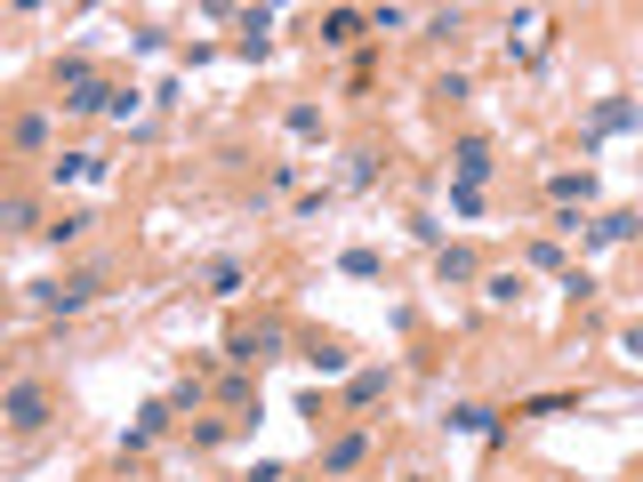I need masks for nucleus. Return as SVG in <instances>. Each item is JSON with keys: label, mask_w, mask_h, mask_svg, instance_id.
Wrapping results in <instances>:
<instances>
[{"label": "nucleus", "mask_w": 643, "mask_h": 482, "mask_svg": "<svg viewBox=\"0 0 643 482\" xmlns=\"http://www.w3.org/2000/svg\"><path fill=\"white\" fill-rule=\"evenodd\" d=\"M282 346H289L282 322H242L234 338H225V362L234 370H265V362H282Z\"/></svg>", "instance_id": "f257e3e1"}, {"label": "nucleus", "mask_w": 643, "mask_h": 482, "mask_svg": "<svg viewBox=\"0 0 643 482\" xmlns=\"http://www.w3.org/2000/svg\"><path fill=\"white\" fill-rule=\"evenodd\" d=\"M0 418H9L16 434H40V427L57 418V394L40 386V379H16V386H9V403H0Z\"/></svg>", "instance_id": "f03ea898"}, {"label": "nucleus", "mask_w": 643, "mask_h": 482, "mask_svg": "<svg viewBox=\"0 0 643 482\" xmlns=\"http://www.w3.org/2000/svg\"><path fill=\"white\" fill-rule=\"evenodd\" d=\"M170 427H177V403H170V394H161V403H145V410H137V427L121 434V458L153 450V443H161V434H170Z\"/></svg>", "instance_id": "7ed1b4c3"}, {"label": "nucleus", "mask_w": 643, "mask_h": 482, "mask_svg": "<svg viewBox=\"0 0 643 482\" xmlns=\"http://www.w3.org/2000/svg\"><path fill=\"white\" fill-rule=\"evenodd\" d=\"M97 298H106V274H65V282L40 289V306H49V313H81V306H97Z\"/></svg>", "instance_id": "20e7f679"}, {"label": "nucleus", "mask_w": 643, "mask_h": 482, "mask_svg": "<svg viewBox=\"0 0 643 482\" xmlns=\"http://www.w3.org/2000/svg\"><path fill=\"white\" fill-rule=\"evenodd\" d=\"M386 394H394V362H370V370H355V379H346V410H379L386 403Z\"/></svg>", "instance_id": "39448f33"}, {"label": "nucleus", "mask_w": 643, "mask_h": 482, "mask_svg": "<svg viewBox=\"0 0 643 482\" xmlns=\"http://www.w3.org/2000/svg\"><path fill=\"white\" fill-rule=\"evenodd\" d=\"M362 458H370V427H346V434H338V443H330V450H322V482H338V474H355V467H362Z\"/></svg>", "instance_id": "423d86ee"}, {"label": "nucleus", "mask_w": 643, "mask_h": 482, "mask_svg": "<svg viewBox=\"0 0 643 482\" xmlns=\"http://www.w3.org/2000/svg\"><path fill=\"white\" fill-rule=\"evenodd\" d=\"M450 170H459V185L474 194V185L499 170V161H491V145H483V137H459V145H450Z\"/></svg>", "instance_id": "0eeeda50"}, {"label": "nucleus", "mask_w": 643, "mask_h": 482, "mask_svg": "<svg viewBox=\"0 0 643 482\" xmlns=\"http://www.w3.org/2000/svg\"><path fill=\"white\" fill-rule=\"evenodd\" d=\"M434 282H443V289H467V282H483V265H474V249H434Z\"/></svg>", "instance_id": "6e6552de"}, {"label": "nucleus", "mask_w": 643, "mask_h": 482, "mask_svg": "<svg viewBox=\"0 0 643 482\" xmlns=\"http://www.w3.org/2000/svg\"><path fill=\"white\" fill-rule=\"evenodd\" d=\"M450 427H459V434H483V443H499V427H507V418L491 410V403H459V410H450Z\"/></svg>", "instance_id": "1a4fd4ad"}, {"label": "nucleus", "mask_w": 643, "mask_h": 482, "mask_svg": "<svg viewBox=\"0 0 643 482\" xmlns=\"http://www.w3.org/2000/svg\"><path fill=\"white\" fill-rule=\"evenodd\" d=\"M306 362H314L322 379H338V370L355 362V354H346V338H322V330H314V338H306Z\"/></svg>", "instance_id": "9d476101"}, {"label": "nucleus", "mask_w": 643, "mask_h": 482, "mask_svg": "<svg viewBox=\"0 0 643 482\" xmlns=\"http://www.w3.org/2000/svg\"><path fill=\"white\" fill-rule=\"evenodd\" d=\"M362 25H370L362 9H330V16H322V49H346V40H362Z\"/></svg>", "instance_id": "9b49d317"}, {"label": "nucleus", "mask_w": 643, "mask_h": 482, "mask_svg": "<svg viewBox=\"0 0 643 482\" xmlns=\"http://www.w3.org/2000/svg\"><path fill=\"white\" fill-rule=\"evenodd\" d=\"M242 282H250V265H242V258H218L210 274H201V289H210V298H242Z\"/></svg>", "instance_id": "f8f14e48"}, {"label": "nucleus", "mask_w": 643, "mask_h": 482, "mask_svg": "<svg viewBox=\"0 0 643 482\" xmlns=\"http://www.w3.org/2000/svg\"><path fill=\"white\" fill-rule=\"evenodd\" d=\"M547 194H555V201H579V209H588V201H595V170H555V177H547Z\"/></svg>", "instance_id": "ddd939ff"}, {"label": "nucleus", "mask_w": 643, "mask_h": 482, "mask_svg": "<svg viewBox=\"0 0 643 482\" xmlns=\"http://www.w3.org/2000/svg\"><path fill=\"white\" fill-rule=\"evenodd\" d=\"M73 177H97V153H89V145H73V153L49 161V185H73Z\"/></svg>", "instance_id": "4468645a"}, {"label": "nucleus", "mask_w": 643, "mask_h": 482, "mask_svg": "<svg viewBox=\"0 0 643 482\" xmlns=\"http://www.w3.org/2000/svg\"><path fill=\"white\" fill-rule=\"evenodd\" d=\"M16 153H49V113H16Z\"/></svg>", "instance_id": "2eb2a0df"}, {"label": "nucleus", "mask_w": 643, "mask_h": 482, "mask_svg": "<svg viewBox=\"0 0 643 482\" xmlns=\"http://www.w3.org/2000/svg\"><path fill=\"white\" fill-rule=\"evenodd\" d=\"M635 225H643V218H628V209H611V218H595V225H588V242H628Z\"/></svg>", "instance_id": "dca6fc26"}, {"label": "nucleus", "mask_w": 643, "mask_h": 482, "mask_svg": "<svg viewBox=\"0 0 643 482\" xmlns=\"http://www.w3.org/2000/svg\"><path fill=\"white\" fill-rule=\"evenodd\" d=\"M523 298V274H483V306H515Z\"/></svg>", "instance_id": "f3484780"}, {"label": "nucleus", "mask_w": 643, "mask_h": 482, "mask_svg": "<svg viewBox=\"0 0 643 482\" xmlns=\"http://www.w3.org/2000/svg\"><path fill=\"white\" fill-rule=\"evenodd\" d=\"M89 225H97V218H89V209H65V218H57V225H49V242H89Z\"/></svg>", "instance_id": "a211bd4d"}, {"label": "nucleus", "mask_w": 643, "mask_h": 482, "mask_svg": "<svg viewBox=\"0 0 643 482\" xmlns=\"http://www.w3.org/2000/svg\"><path fill=\"white\" fill-rule=\"evenodd\" d=\"M9 234H40V201H33V194L9 201Z\"/></svg>", "instance_id": "6ab92c4d"}, {"label": "nucleus", "mask_w": 643, "mask_h": 482, "mask_svg": "<svg viewBox=\"0 0 643 482\" xmlns=\"http://www.w3.org/2000/svg\"><path fill=\"white\" fill-rule=\"evenodd\" d=\"M379 177V145H355V161H346V185H370Z\"/></svg>", "instance_id": "aec40b11"}, {"label": "nucleus", "mask_w": 643, "mask_h": 482, "mask_svg": "<svg viewBox=\"0 0 643 482\" xmlns=\"http://www.w3.org/2000/svg\"><path fill=\"white\" fill-rule=\"evenodd\" d=\"M338 265H346V274H355V282H379V249H346Z\"/></svg>", "instance_id": "412c9836"}, {"label": "nucleus", "mask_w": 643, "mask_h": 482, "mask_svg": "<svg viewBox=\"0 0 643 482\" xmlns=\"http://www.w3.org/2000/svg\"><path fill=\"white\" fill-rule=\"evenodd\" d=\"M225 434H234V418H194V443H201V450H218Z\"/></svg>", "instance_id": "4be33fe9"}, {"label": "nucleus", "mask_w": 643, "mask_h": 482, "mask_svg": "<svg viewBox=\"0 0 643 482\" xmlns=\"http://www.w3.org/2000/svg\"><path fill=\"white\" fill-rule=\"evenodd\" d=\"M434 97H443V104H467L474 89H467V73H443V81H434Z\"/></svg>", "instance_id": "5701e85b"}, {"label": "nucleus", "mask_w": 643, "mask_h": 482, "mask_svg": "<svg viewBox=\"0 0 643 482\" xmlns=\"http://www.w3.org/2000/svg\"><path fill=\"white\" fill-rule=\"evenodd\" d=\"M579 394H539V403H523V418H555V410H571Z\"/></svg>", "instance_id": "b1692460"}, {"label": "nucleus", "mask_w": 643, "mask_h": 482, "mask_svg": "<svg viewBox=\"0 0 643 482\" xmlns=\"http://www.w3.org/2000/svg\"><path fill=\"white\" fill-rule=\"evenodd\" d=\"M403 482H426V474H403Z\"/></svg>", "instance_id": "393cba45"}]
</instances>
